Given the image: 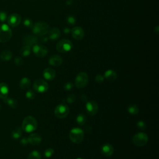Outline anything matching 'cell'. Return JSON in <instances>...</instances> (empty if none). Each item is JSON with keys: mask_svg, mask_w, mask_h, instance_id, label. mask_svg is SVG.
I'll list each match as a JSON object with an SVG mask.
<instances>
[{"mask_svg": "<svg viewBox=\"0 0 159 159\" xmlns=\"http://www.w3.org/2000/svg\"><path fill=\"white\" fill-rule=\"evenodd\" d=\"M137 127L141 130H144L146 127V124L145 123L142 121H138L137 124Z\"/></svg>", "mask_w": 159, "mask_h": 159, "instance_id": "cell-35", "label": "cell"}, {"mask_svg": "<svg viewBox=\"0 0 159 159\" xmlns=\"http://www.w3.org/2000/svg\"><path fill=\"white\" fill-rule=\"evenodd\" d=\"M73 44L72 42L68 39H62L60 41L56 46V49L60 53H66L72 50Z\"/></svg>", "mask_w": 159, "mask_h": 159, "instance_id": "cell-5", "label": "cell"}, {"mask_svg": "<svg viewBox=\"0 0 159 159\" xmlns=\"http://www.w3.org/2000/svg\"><path fill=\"white\" fill-rule=\"evenodd\" d=\"M75 99H76L75 96L73 94H70V95L68 96L67 101L68 103H72L75 101Z\"/></svg>", "mask_w": 159, "mask_h": 159, "instance_id": "cell-37", "label": "cell"}, {"mask_svg": "<svg viewBox=\"0 0 159 159\" xmlns=\"http://www.w3.org/2000/svg\"><path fill=\"white\" fill-rule=\"evenodd\" d=\"M55 71L51 68H47L43 72L44 77L47 80H52L55 77Z\"/></svg>", "mask_w": 159, "mask_h": 159, "instance_id": "cell-18", "label": "cell"}, {"mask_svg": "<svg viewBox=\"0 0 159 159\" xmlns=\"http://www.w3.org/2000/svg\"><path fill=\"white\" fill-rule=\"evenodd\" d=\"M50 30V28L49 25L46 23L38 22L34 24L33 27V32L34 34L42 36L46 35Z\"/></svg>", "mask_w": 159, "mask_h": 159, "instance_id": "cell-2", "label": "cell"}, {"mask_svg": "<svg viewBox=\"0 0 159 159\" xmlns=\"http://www.w3.org/2000/svg\"><path fill=\"white\" fill-rule=\"evenodd\" d=\"M88 75L85 72H80L75 78V85L78 88H84L88 82Z\"/></svg>", "mask_w": 159, "mask_h": 159, "instance_id": "cell-7", "label": "cell"}, {"mask_svg": "<svg viewBox=\"0 0 159 159\" xmlns=\"http://www.w3.org/2000/svg\"><path fill=\"white\" fill-rule=\"evenodd\" d=\"M72 34L73 38L75 39H76L77 41H80V40H82L84 38L85 32L81 27L77 26V27H75L74 28L72 29Z\"/></svg>", "mask_w": 159, "mask_h": 159, "instance_id": "cell-13", "label": "cell"}, {"mask_svg": "<svg viewBox=\"0 0 159 159\" xmlns=\"http://www.w3.org/2000/svg\"><path fill=\"white\" fill-rule=\"evenodd\" d=\"M0 57L4 61H8L13 57V53L10 50H5L2 52Z\"/></svg>", "mask_w": 159, "mask_h": 159, "instance_id": "cell-22", "label": "cell"}, {"mask_svg": "<svg viewBox=\"0 0 159 159\" xmlns=\"http://www.w3.org/2000/svg\"><path fill=\"white\" fill-rule=\"evenodd\" d=\"M9 93V88L7 83H0V98L5 99L8 97Z\"/></svg>", "mask_w": 159, "mask_h": 159, "instance_id": "cell-19", "label": "cell"}, {"mask_svg": "<svg viewBox=\"0 0 159 159\" xmlns=\"http://www.w3.org/2000/svg\"><path fill=\"white\" fill-rule=\"evenodd\" d=\"M38 39L37 37L33 35H26L23 38V43L25 46H28L29 47L34 46L37 44Z\"/></svg>", "mask_w": 159, "mask_h": 159, "instance_id": "cell-14", "label": "cell"}, {"mask_svg": "<svg viewBox=\"0 0 159 159\" xmlns=\"http://www.w3.org/2000/svg\"><path fill=\"white\" fill-rule=\"evenodd\" d=\"M63 62L62 58L57 55H52L49 59V63L50 65L54 67H59L62 65Z\"/></svg>", "mask_w": 159, "mask_h": 159, "instance_id": "cell-16", "label": "cell"}, {"mask_svg": "<svg viewBox=\"0 0 159 159\" xmlns=\"http://www.w3.org/2000/svg\"><path fill=\"white\" fill-rule=\"evenodd\" d=\"M66 21L68 24L70 25H74L76 23V20L75 18H74L73 16H68L66 18Z\"/></svg>", "mask_w": 159, "mask_h": 159, "instance_id": "cell-31", "label": "cell"}, {"mask_svg": "<svg viewBox=\"0 0 159 159\" xmlns=\"http://www.w3.org/2000/svg\"><path fill=\"white\" fill-rule=\"evenodd\" d=\"M73 87V84L72 82H67L64 85V89L67 91L71 90Z\"/></svg>", "mask_w": 159, "mask_h": 159, "instance_id": "cell-36", "label": "cell"}, {"mask_svg": "<svg viewBox=\"0 0 159 159\" xmlns=\"http://www.w3.org/2000/svg\"><path fill=\"white\" fill-rule=\"evenodd\" d=\"M12 37V31L9 26L5 24H0V42H7Z\"/></svg>", "mask_w": 159, "mask_h": 159, "instance_id": "cell-3", "label": "cell"}, {"mask_svg": "<svg viewBox=\"0 0 159 159\" xmlns=\"http://www.w3.org/2000/svg\"><path fill=\"white\" fill-rule=\"evenodd\" d=\"M69 112H70L69 108L66 104L58 105L54 111L55 115L58 118H60V119L66 117L68 115Z\"/></svg>", "mask_w": 159, "mask_h": 159, "instance_id": "cell-8", "label": "cell"}, {"mask_svg": "<svg viewBox=\"0 0 159 159\" xmlns=\"http://www.w3.org/2000/svg\"><path fill=\"white\" fill-rule=\"evenodd\" d=\"M127 111L130 114L135 115L139 113V108L135 104H130L127 108Z\"/></svg>", "mask_w": 159, "mask_h": 159, "instance_id": "cell-27", "label": "cell"}, {"mask_svg": "<svg viewBox=\"0 0 159 159\" xmlns=\"http://www.w3.org/2000/svg\"><path fill=\"white\" fill-rule=\"evenodd\" d=\"M54 150L53 148H47L45 152H44V155L47 157V158H50L52 156V155L54 154Z\"/></svg>", "mask_w": 159, "mask_h": 159, "instance_id": "cell-32", "label": "cell"}, {"mask_svg": "<svg viewBox=\"0 0 159 159\" xmlns=\"http://www.w3.org/2000/svg\"><path fill=\"white\" fill-rule=\"evenodd\" d=\"M33 88L38 93H44L48 90L49 85L44 80L38 79L34 83Z\"/></svg>", "mask_w": 159, "mask_h": 159, "instance_id": "cell-9", "label": "cell"}, {"mask_svg": "<svg viewBox=\"0 0 159 159\" xmlns=\"http://www.w3.org/2000/svg\"><path fill=\"white\" fill-rule=\"evenodd\" d=\"M31 51V47L28 46H24L21 48L20 51V54L23 57H27L30 55Z\"/></svg>", "mask_w": 159, "mask_h": 159, "instance_id": "cell-26", "label": "cell"}, {"mask_svg": "<svg viewBox=\"0 0 159 159\" xmlns=\"http://www.w3.org/2000/svg\"><path fill=\"white\" fill-rule=\"evenodd\" d=\"M77 159H83V158H77Z\"/></svg>", "mask_w": 159, "mask_h": 159, "instance_id": "cell-43", "label": "cell"}, {"mask_svg": "<svg viewBox=\"0 0 159 159\" xmlns=\"http://www.w3.org/2000/svg\"><path fill=\"white\" fill-rule=\"evenodd\" d=\"M8 18V16L7 13L5 11H0V21L2 23H5Z\"/></svg>", "mask_w": 159, "mask_h": 159, "instance_id": "cell-34", "label": "cell"}, {"mask_svg": "<svg viewBox=\"0 0 159 159\" xmlns=\"http://www.w3.org/2000/svg\"><path fill=\"white\" fill-rule=\"evenodd\" d=\"M8 24L9 26L16 28L18 26L21 22V16L17 13H13L10 15L8 18Z\"/></svg>", "mask_w": 159, "mask_h": 159, "instance_id": "cell-10", "label": "cell"}, {"mask_svg": "<svg viewBox=\"0 0 159 159\" xmlns=\"http://www.w3.org/2000/svg\"><path fill=\"white\" fill-rule=\"evenodd\" d=\"M104 78L109 81H114L117 78V74L114 71L109 70L104 73Z\"/></svg>", "mask_w": 159, "mask_h": 159, "instance_id": "cell-21", "label": "cell"}, {"mask_svg": "<svg viewBox=\"0 0 159 159\" xmlns=\"http://www.w3.org/2000/svg\"><path fill=\"white\" fill-rule=\"evenodd\" d=\"M49 38L52 41L58 39L60 36V31L58 28H53L49 31Z\"/></svg>", "mask_w": 159, "mask_h": 159, "instance_id": "cell-20", "label": "cell"}, {"mask_svg": "<svg viewBox=\"0 0 159 159\" xmlns=\"http://www.w3.org/2000/svg\"><path fill=\"white\" fill-rule=\"evenodd\" d=\"M114 152L113 147L109 144H105L101 147V153L105 157H110Z\"/></svg>", "mask_w": 159, "mask_h": 159, "instance_id": "cell-15", "label": "cell"}, {"mask_svg": "<svg viewBox=\"0 0 159 159\" xmlns=\"http://www.w3.org/2000/svg\"><path fill=\"white\" fill-rule=\"evenodd\" d=\"M15 62L17 65L21 66L23 64V60L22 58H21L20 57H17L15 59Z\"/></svg>", "mask_w": 159, "mask_h": 159, "instance_id": "cell-38", "label": "cell"}, {"mask_svg": "<svg viewBox=\"0 0 159 159\" xmlns=\"http://www.w3.org/2000/svg\"><path fill=\"white\" fill-rule=\"evenodd\" d=\"M4 101L6 104H7L10 107H11V108H16L18 106V102L13 99V98H6L5 99H4Z\"/></svg>", "mask_w": 159, "mask_h": 159, "instance_id": "cell-25", "label": "cell"}, {"mask_svg": "<svg viewBox=\"0 0 159 159\" xmlns=\"http://www.w3.org/2000/svg\"><path fill=\"white\" fill-rule=\"evenodd\" d=\"M33 52L38 57L42 58L47 55L48 51L46 47L42 45L36 44L33 46Z\"/></svg>", "mask_w": 159, "mask_h": 159, "instance_id": "cell-11", "label": "cell"}, {"mask_svg": "<svg viewBox=\"0 0 159 159\" xmlns=\"http://www.w3.org/2000/svg\"><path fill=\"white\" fill-rule=\"evenodd\" d=\"M0 109H1V105H0Z\"/></svg>", "mask_w": 159, "mask_h": 159, "instance_id": "cell-44", "label": "cell"}, {"mask_svg": "<svg viewBox=\"0 0 159 159\" xmlns=\"http://www.w3.org/2000/svg\"><path fill=\"white\" fill-rule=\"evenodd\" d=\"M23 134V130L20 127H16L11 133V137L15 139H19L22 136Z\"/></svg>", "mask_w": 159, "mask_h": 159, "instance_id": "cell-24", "label": "cell"}, {"mask_svg": "<svg viewBox=\"0 0 159 159\" xmlns=\"http://www.w3.org/2000/svg\"><path fill=\"white\" fill-rule=\"evenodd\" d=\"M83 98L84 99L83 100V102H85V101H87V97H86V96L85 94H83V95L81 96V99H83Z\"/></svg>", "mask_w": 159, "mask_h": 159, "instance_id": "cell-41", "label": "cell"}, {"mask_svg": "<svg viewBox=\"0 0 159 159\" xmlns=\"http://www.w3.org/2000/svg\"><path fill=\"white\" fill-rule=\"evenodd\" d=\"M69 137L73 143L79 144L82 142L84 139V132L79 128H75L70 130Z\"/></svg>", "mask_w": 159, "mask_h": 159, "instance_id": "cell-4", "label": "cell"}, {"mask_svg": "<svg viewBox=\"0 0 159 159\" xmlns=\"http://www.w3.org/2000/svg\"><path fill=\"white\" fill-rule=\"evenodd\" d=\"M26 96L28 99H34L35 98L36 95L34 92L33 90H29L26 93Z\"/></svg>", "mask_w": 159, "mask_h": 159, "instance_id": "cell-33", "label": "cell"}, {"mask_svg": "<svg viewBox=\"0 0 159 159\" xmlns=\"http://www.w3.org/2000/svg\"><path fill=\"white\" fill-rule=\"evenodd\" d=\"M28 142L33 145H38L42 141V138L40 135L38 134H31L28 138Z\"/></svg>", "mask_w": 159, "mask_h": 159, "instance_id": "cell-17", "label": "cell"}, {"mask_svg": "<svg viewBox=\"0 0 159 159\" xmlns=\"http://www.w3.org/2000/svg\"><path fill=\"white\" fill-rule=\"evenodd\" d=\"M31 86V80L26 77L23 78V79H21L20 83V86L21 89L26 90L27 89H28Z\"/></svg>", "mask_w": 159, "mask_h": 159, "instance_id": "cell-23", "label": "cell"}, {"mask_svg": "<svg viewBox=\"0 0 159 159\" xmlns=\"http://www.w3.org/2000/svg\"><path fill=\"white\" fill-rule=\"evenodd\" d=\"M158 29H159V28H158V26H156V27H155V28L154 29H155V30H154V31H156V33H156V34H158V31H158Z\"/></svg>", "mask_w": 159, "mask_h": 159, "instance_id": "cell-42", "label": "cell"}, {"mask_svg": "<svg viewBox=\"0 0 159 159\" xmlns=\"http://www.w3.org/2000/svg\"><path fill=\"white\" fill-rule=\"evenodd\" d=\"M86 117L83 114H80L77 117V122L78 124L80 126L84 125L85 123L86 122Z\"/></svg>", "mask_w": 159, "mask_h": 159, "instance_id": "cell-29", "label": "cell"}, {"mask_svg": "<svg viewBox=\"0 0 159 159\" xmlns=\"http://www.w3.org/2000/svg\"><path fill=\"white\" fill-rule=\"evenodd\" d=\"M38 127V122L36 119L31 116L26 117L22 124L23 130L26 132H31L34 131Z\"/></svg>", "mask_w": 159, "mask_h": 159, "instance_id": "cell-1", "label": "cell"}, {"mask_svg": "<svg viewBox=\"0 0 159 159\" xmlns=\"http://www.w3.org/2000/svg\"><path fill=\"white\" fill-rule=\"evenodd\" d=\"M95 80H96V82L98 83H102L104 80V77L101 75H98L96 77Z\"/></svg>", "mask_w": 159, "mask_h": 159, "instance_id": "cell-39", "label": "cell"}, {"mask_svg": "<svg viewBox=\"0 0 159 159\" xmlns=\"http://www.w3.org/2000/svg\"><path fill=\"white\" fill-rule=\"evenodd\" d=\"M86 111L90 116L95 115L98 111V105L95 101H90L86 104Z\"/></svg>", "mask_w": 159, "mask_h": 159, "instance_id": "cell-12", "label": "cell"}, {"mask_svg": "<svg viewBox=\"0 0 159 159\" xmlns=\"http://www.w3.org/2000/svg\"><path fill=\"white\" fill-rule=\"evenodd\" d=\"M28 159H41V155L38 151L34 150L29 154Z\"/></svg>", "mask_w": 159, "mask_h": 159, "instance_id": "cell-28", "label": "cell"}, {"mask_svg": "<svg viewBox=\"0 0 159 159\" xmlns=\"http://www.w3.org/2000/svg\"><path fill=\"white\" fill-rule=\"evenodd\" d=\"M24 26L28 28H32L34 26V24H33V21L31 20V19H29V18H27V19H25L24 22Z\"/></svg>", "mask_w": 159, "mask_h": 159, "instance_id": "cell-30", "label": "cell"}, {"mask_svg": "<svg viewBox=\"0 0 159 159\" xmlns=\"http://www.w3.org/2000/svg\"><path fill=\"white\" fill-rule=\"evenodd\" d=\"M132 141L134 145L137 147H143L146 145L148 142V136L146 134L143 132H139L136 134L133 139Z\"/></svg>", "mask_w": 159, "mask_h": 159, "instance_id": "cell-6", "label": "cell"}, {"mask_svg": "<svg viewBox=\"0 0 159 159\" xmlns=\"http://www.w3.org/2000/svg\"><path fill=\"white\" fill-rule=\"evenodd\" d=\"M29 142H28V139L26 138H23L21 139V144H22L23 145H26L28 144Z\"/></svg>", "mask_w": 159, "mask_h": 159, "instance_id": "cell-40", "label": "cell"}]
</instances>
